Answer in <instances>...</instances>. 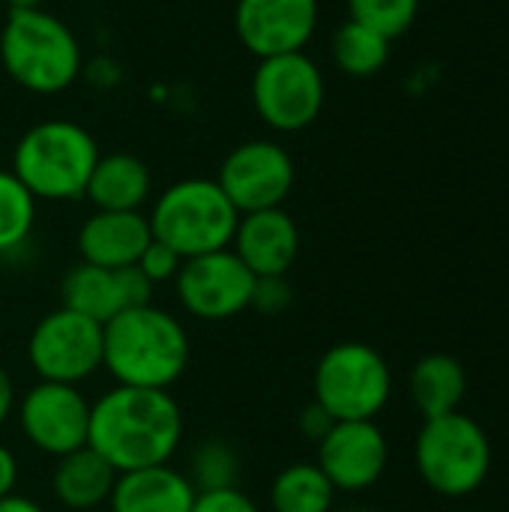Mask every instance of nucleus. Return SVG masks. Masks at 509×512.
Wrapping results in <instances>:
<instances>
[{"mask_svg": "<svg viewBox=\"0 0 509 512\" xmlns=\"http://www.w3.org/2000/svg\"><path fill=\"white\" fill-rule=\"evenodd\" d=\"M324 99V72L306 51L258 60L252 75V105L267 129L282 135L309 129L321 117Z\"/></svg>", "mask_w": 509, "mask_h": 512, "instance_id": "8", "label": "nucleus"}, {"mask_svg": "<svg viewBox=\"0 0 509 512\" xmlns=\"http://www.w3.org/2000/svg\"><path fill=\"white\" fill-rule=\"evenodd\" d=\"M99 147L75 120H42L30 126L12 150V174L36 201L84 198Z\"/></svg>", "mask_w": 509, "mask_h": 512, "instance_id": "4", "label": "nucleus"}, {"mask_svg": "<svg viewBox=\"0 0 509 512\" xmlns=\"http://www.w3.org/2000/svg\"><path fill=\"white\" fill-rule=\"evenodd\" d=\"M153 240L174 249L183 261L228 249L240 222L237 207L210 177H186L168 186L147 216Z\"/></svg>", "mask_w": 509, "mask_h": 512, "instance_id": "5", "label": "nucleus"}, {"mask_svg": "<svg viewBox=\"0 0 509 512\" xmlns=\"http://www.w3.org/2000/svg\"><path fill=\"white\" fill-rule=\"evenodd\" d=\"M192 512H261L258 504L240 489H216V492H198Z\"/></svg>", "mask_w": 509, "mask_h": 512, "instance_id": "29", "label": "nucleus"}, {"mask_svg": "<svg viewBox=\"0 0 509 512\" xmlns=\"http://www.w3.org/2000/svg\"><path fill=\"white\" fill-rule=\"evenodd\" d=\"M180 306L198 321H228L249 309L255 276L234 255V249H219L207 255L186 258L177 279Z\"/></svg>", "mask_w": 509, "mask_h": 512, "instance_id": "10", "label": "nucleus"}, {"mask_svg": "<svg viewBox=\"0 0 509 512\" xmlns=\"http://www.w3.org/2000/svg\"><path fill=\"white\" fill-rule=\"evenodd\" d=\"M6 3H9V9H36L45 0H6Z\"/></svg>", "mask_w": 509, "mask_h": 512, "instance_id": "34", "label": "nucleus"}, {"mask_svg": "<svg viewBox=\"0 0 509 512\" xmlns=\"http://www.w3.org/2000/svg\"><path fill=\"white\" fill-rule=\"evenodd\" d=\"M117 483V471L90 447L66 453L51 471V489L60 507L72 512H90L108 504Z\"/></svg>", "mask_w": 509, "mask_h": 512, "instance_id": "19", "label": "nucleus"}, {"mask_svg": "<svg viewBox=\"0 0 509 512\" xmlns=\"http://www.w3.org/2000/svg\"><path fill=\"white\" fill-rule=\"evenodd\" d=\"M150 240L153 231L141 210H96L78 231V255L84 264L123 270L138 264Z\"/></svg>", "mask_w": 509, "mask_h": 512, "instance_id": "17", "label": "nucleus"}, {"mask_svg": "<svg viewBox=\"0 0 509 512\" xmlns=\"http://www.w3.org/2000/svg\"><path fill=\"white\" fill-rule=\"evenodd\" d=\"M411 402L423 414V420L444 417L459 411L468 393V372L450 354H426L414 363L408 378Z\"/></svg>", "mask_w": 509, "mask_h": 512, "instance_id": "21", "label": "nucleus"}, {"mask_svg": "<svg viewBox=\"0 0 509 512\" xmlns=\"http://www.w3.org/2000/svg\"><path fill=\"white\" fill-rule=\"evenodd\" d=\"M336 489L315 462H294L282 468L270 486L273 512H333Z\"/></svg>", "mask_w": 509, "mask_h": 512, "instance_id": "22", "label": "nucleus"}, {"mask_svg": "<svg viewBox=\"0 0 509 512\" xmlns=\"http://www.w3.org/2000/svg\"><path fill=\"white\" fill-rule=\"evenodd\" d=\"M342 512H366V510H342Z\"/></svg>", "mask_w": 509, "mask_h": 512, "instance_id": "35", "label": "nucleus"}, {"mask_svg": "<svg viewBox=\"0 0 509 512\" xmlns=\"http://www.w3.org/2000/svg\"><path fill=\"white\" fill-rule=\"evenodd\" d=\"M15 483H18V459L12 456L9 447L0 444V498L12 495Z\"/></svg>", "mask_w": 509, "mask_h": 512, "instance_id": "31", "label": "nucleus"}, {"mask_svg": "<svg viewBox=\"0 0 509 512\" xmlns=\"http://www.w3.org/2000/svg\"><path fill=\"white\" fill-rule=\"evenodd\" d=\"M15 384H12V378H9V372L0 366V426L9 420V414L15 411Z\"/></svg>", "mask_w": 509, "mask_h": 512, "instance_id": "32", "label": "nucleus"}, {"mask_svg": "<svg viewBox=\"0 0 509 512\" xmlns=\"http://www.w3.org/2000/svg\"><path fill=\"white\" fill-rule=\"evenodd\" d=\"M186 477L195 486V492L234 489L240 480V456L228 441L207 438L192 450Z\"/></svg>", "mask_w": 509, "mask_h": 512, "instance_id": "25", "label": "nucleus"}, {"mask_svg": "<svg viewBox=\"0 0 509 512\" xmlns=\"http://www.w3.org/2000/svg\"><path fill=\"white\" fill-rule=\"evenodd\" d=\"M189 357L186 327L153 303L123 309L102 324V369L120 387L171 390L183 378Z\"/></svg>", "mask_w": 509, "mask_h": 512, "instance_id": "2", "label": "nucleus"}, {"mask_svg": "<svg viewBox=\"0 0 509 512\" xmlns=\"http://www.w3.org/2000/svg\"><path fill=\"white\" fill-rule=\"evenodd\" d=\"M153 282L138 270V267H123V270H105L93 264H75L66 270L60 282V297L63 306L105 324L123 309L147 306L153 294Z\"/></svg>", "mask_w": 509, "mask_h": 512, "instance_id": "15", "label": "nucleus"}, {"mask_svg": "<svg viewBox=\"0 0 509 512\" xmlns=\"http://www.w3.org/2000/svg\"><path fill=\"white\" fill-rule=\"evenodd\" d=\"M330 54L333 63L351 75V78H372L378 75L387 60H390V39H384L381 33L357 24V21H345L330 42Z\"/></svg>", "mask_w": 509, "mask_h": 512, "instance_id": "23", "label": "nucleus"}, {"mask_svg": "<svg viewBox=\"0 0 509 512\" xmlns=\"http://www.w3.org/2000/svg\"><path fill=\"white\" fill-rule=\"evenodd\" d=\"M0 512H45L33 498H24V495H6L0 498Z\"/></svg>", "mask_w": 509, "mask_h": 512, "instance_id": "33", "label": "nucleus"}, {"mask_svg": "<svg viewBox=\"0 0 509 512\" xmlns=\"http://www.w3.org/2000/svg\"><path fill=\"white\" fill-rule=\"evenodd\" d=\"M414 462L432 492L444 498H468L492 471V444L474 417L453 411L423 420L414 444Z\"/></svg>", "mask_w": 509, "mask_h": 512, "instance_id": "6", "label": "nucleus"}, {"mask_svg": "<svg viewBox=\"0 0 509 512\" xmlns=\"http://www.w3.org/2000/svg\"><path fill=\"white\" fill-rule=\"evenodd\" d=\"M150 168L132 153L99 156L87 180L84 198L96 210H141L150 198Z\"/></svg>", "mask_w": 509, "mask_h": 512, "instance_id": "20", "label": "nucleus"}, {"mask_svg": "<svg viewBox=\"0 0 509 512\" xmlns=\"http://www.w3.org/2000/svg\"><path fill=\"white\" fill-rule=\"evenodd\" d=\"M183 441V411L168 390L114 387L90 405L87 447L117 474L168 465Z\"/></svg>", "mask_w": 509, "mask_h": 512, "instance_id": "1", "label": "nucleus"}, {"mask_svg": "<svg viewBox=\"0 0 509 512\" xmlns=\"http://www.w3.org/2000/svg\"><path fill=\"white\" fill-rule=\"evenodd\" d=\"M216 183L240 216L282 207L294 189V159L279 141L252 138L222 159Z\"/></svg>", "mask_w": 509, "mask_h": 512, "instance_id": "11", "label": "nucleus"}, {"mask_svg": "<svg viewBox=\"0 0 509 512\" xmlns=\"http://www.w3.org/2000/svg\"><path fill=\"white\" fill-rule=\"evenodd\" d=\"M231 249L252 276H288L300 255V228L282 207L243 213Z\"/></svg>", "mask_w": 509, "mask_h": 512, "instance_id": "16", "label": "nucleus"}, {"mask_svg": "<svg viewBox=\"0 0 509 512\" xmlns=\"http://www.w3.org/2000/svg\"><path fill=\"white\" fill-rule=\"evenodd\" d=\"M297 426H300V432H303L309 441H315V444H318V441H321V438L336 426V420H333V417H330V414H327V411L312 399V402L300 411Z\"/></svg>", "mask_w": 509, "mask_h": 512, "instance_id": "30", "label": "nucleus"}, {"mask_svg": "<svg viewBox=\"0 0 509 512\" xmlns=\"http://www.w3.org/2000/svg\"><path fill=\"white\" fill-rule=\"evenodd\" d=\"M135 267H138L153 285H162V282H174V279H177V273H180V267H183V258H180L174 249H168L165 243L150 240L147 249L141 252V258H138Z\"/></svg>", "mask_w": 509, "mask_h": 512, "instance_id": "27", "label": "nucleus"}, {"mask_svg": "<svg viewBox=\"0 0 509 512\" xmlns=\"http://www.w3.org/2000/svg\"><path fill=\"white\" fill-rule=\"evenodd\" d=\"M315 402L339 420H375L393 393L387 360L363 342H339L324 351L312 375Z\"/></svg>", "mask_w": 509, "mask_h": 512, "instance_id": "7", "label": "nucleus"}, {"mask_svg": "<svg viewBox=\"0 0 509 512\" xmlns=\"http://www.w3.org/2000/svg\"><path fill=\"white\" fill-rule=\"evenodd\" d=\"M33 225H36V198L12 171L0 168V255L27 243Z\"/></svg>", "mask_w": 509, "mask_h": 512, "instance_id": "24", "label": "nucleus"}, {"mask_svg": "<svg viewBox=\"0 0 509 512\" xmlns=\"http://www.w3.org/2000/svg\"><path fill=\"white\" fill-rule=\"evenodd\" d=\"M351 21L381 33L384 39H396L411 30L420 12V0H348Z\"/></svg>", "mask_w": 509, "mask_h": 512, "instance_id": "26", "label": "nucleus"}, {"mask_svg": "<svg viewBox=\"0 0 509 512\" xmlns=\"http://www.w3.org/2000/svg\"><path fill=\"white\" fill-rule=\"evenodd\" d=\"M195 495L186 474L171 465H153L117 474L108 507L111 512H192Z\"/></svg>", "mask_w": 509, "mask_h": 512, "instance_id": "18", "label": "nucleus"}, {"mask_svg": "<svg viewBox=\"0 0 509 512\" xmlns=\"http://www.w3.org/2000/svg\"><path fill=\"white\" fill-rule=\"evenodd\" d=\"M318 27V0H237L234 30L258 60L306 51Z\"/></svg>", "mask_w": 509, "mask_h": 512, "instance_id": "14", "label": "nucleus"}, {"mask_svg": "<svg viewBox=\"0 0 509 512\" xmlns=\"http://www.w3.org/2000/svg\"><path fill=\"white\" fill-rule=\"evenodd\" d=\"M0 63L6 75L36 96L69 90L81 75V45L72 27L54 12L9 9L0 30Z\"/></svg>", "mask_w": 509, "mask_h": 512, "instance_id": "3", "label": "nucleus"}, {"mask_svg": "<svg viewBox=\"0 0 509 512\" xmlns=\"http://www.w3.org/2000/svg\"><path fill=\"white\" fill-rule=\"evenodd\" d=\"M18 426L39 453L60 459L87 447L90 402L72 384L39 381L18 402Z\"/></svg>", "mask_w": 509, "mask_h": 512, "instance_id": "12", "label": "nucleus"}, {"mask_svg": "<svg viewBox=\"0 0 509 512\" xmlns=\"http://www.w3.org/2000/svg\"><path fill=\"white\" fill-rule=\"evenodd\" d=\"M390 462V447L375 420H339L318 441V468L336 492L372 489Z\"/></svg>", "mask_w": 509, "mask_h": 512, "instance_id": "13", "label": "nucleus"}, {"mask_svg": "<svg viewBox=\"0 0 509 512\" xmlns=\"http://www.w3.org/2000/svg\"><path fill=\"white\" fill-rule=\"evenodd\" d=\"M291 303H294V288L288 285V276H255L249 309H258L264 315H279Z\"/></svg>", "mask_w": 509, "mask_h": 512, "instance_id": "28", "label": "nucleus"}, {"mask_svg": "<svg viewBox=\"0 0 509 512\" xmlns=\"http://www.w3.org/2000/svg\"><path fill=\"white\" fill-rule=\"evenodd\" d=\"M27 360L39 381L78 387L102 369V324L60 306L36 321Z\"/></svg>", "mask_w": 509, "mask_h": 512, "instance_id": "9", "label": "nucleus"}]
</instances>
